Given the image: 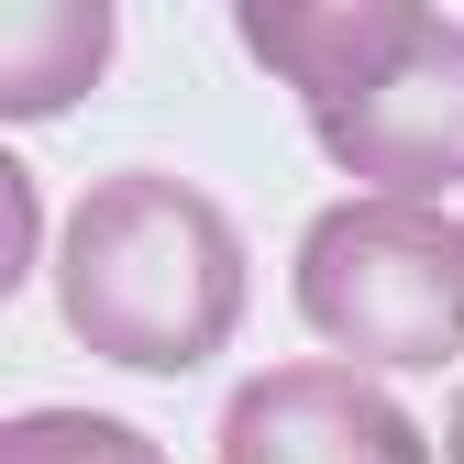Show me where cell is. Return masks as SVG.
I'll list each match as a JSON object with an SVG mask.
<instances>
[{
	"label": "cell",
	"mask_w": 464,
	"mask_h": 464,
	"mask_svg": "<svg viewBox=\"0 0 464 464\" xmlns=\"http://www.w3.org/2000/svg\"><path fill=\"white\" fill-rule=\"evenodd\" d=\"M442 453H453V464H464V398H453V431H442Z\"/></svg>",
	"instance_id": "52a82bcc"
},
{
	"label": "cell",
	"mask_w": 464,
	"mask_h": 464,
	"mask_svg": "<svg viewBox=\"0 0 464 464\" xmlns=\"http://www.w3.org/2000/svg\"><path fill=\"white\" fill-rule=\"evenodd\" d=\"M310 133H321L332 166H354L376 199L464 188V23L410 12V34H398L354 89L332 111H310Z\"/></svg>",
	"instance_id": "3957f363"
},
{
	"label": "cell",
	"mask_w": 464,
	"mask_h": 464,
	"mask_svg": "<svg viewBox=\"0 0 464 464\" xmlns=\"http://www.w3.org/2000/svg\"><path fill=\"white\" fill-rule=\"evenodd\" d=\"M55 310L100 365L133 376H188L210 365L244 321V232L188 178L122 166L67 210L55 244Z\"/></svg>",
	"instance_id": "6da1fadb"
},
{
	"label": "cell",
	"mask_w": 464,
	"mask_h": 464,
	"mask_svg": "<svg viewBox=\"0 0 464 464\" xmlns=\"http://www.w3.org/2000/svg\"><path fill=\"white\" fill-rule=\"evenodd\" d=\"M12 122H44V111H67L89 78H100V55H111V12L100 0H67V12H44V0H23L12 23Z\"/></svg>",
	"instance_id": "5b68a950"
},
{
	"label": "cell",
	"mask_w": 464,
	"mask_h": 464,
	"mask_svg": "<svg viewBox=\"0 0 464 464\" xmlns=\"http://www.w3.org/2000/svg\"><path fill=\"white\" fill-rule=\"evenodd\" d=\"M221 464H431V442L365 365H266L221 410Z\"/></svg>",
	"instance_id": "277c9868"
},
{
	"label": "cell",
	"mask_w": 464,
	"mask_h": 464,
	"mask_svg": "<svg viewBox=\"0 0 464 464\" xmlns=\"http://www.w3.org/2000/svg\"><path fill=\"white\" fill-rule=\"evenodd\" d=\"M0 464H166V453L100 410H23L0 431Z\"/></svg>",
	"instance_id": "8992f818"
},
{
	"label": "cell",
	"mask_w": 464,
	"mask_h": 464,
	"mask_svg": "<svg viewBox=\"0 0 464 464\" xmlns=\"http://www.w3.org/2000/svg\"><path fill=\"white\" fill-rule=\"evenodd\" d=\"M299 321L343 365H453L464 343V221L431 199H343L299 232Z\"/></svg>",
	"instance_id": "7a4b0ae2"
}]
</instances>
